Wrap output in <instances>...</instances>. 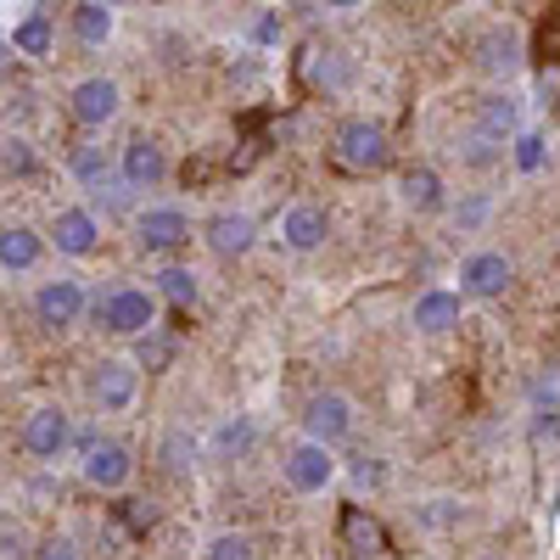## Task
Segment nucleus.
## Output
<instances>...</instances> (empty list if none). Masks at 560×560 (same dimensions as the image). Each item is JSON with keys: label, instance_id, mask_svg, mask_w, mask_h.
Listing matches in <instances>:
<instances>
[{"label": "nucleus", "instance_id": "nucleus-30", "mask_svg": "<svg viewBox=\"0 0 560 560\" xmlns=\"http://www.w3.org/2000/svg\"><path fill=\"white\" fill-rule=\"evenodd\" d=\"M527 398H533V415H549V420L560 415V364H538Z\"/></svg>", "mask_w": 560, "mask_h": 560}, {"label": "nucleus", "instance_id": "nucleus-17", "mask_svg": "<svg viewBox=\"0 0 560 560\" xmlns=\"http://www.w3.org/2000/svg\"><path fill=\"white\" fill-rule=\"evenodd\" d=\"M459 308H465V298L459 292H443V287H427L415 298V308H409V325L420 337H448L454 325H459Z\"/></svg>", "mask_w": 560, "mask_h": 560}, {"label": "nucleus", "instance_id": "nucleus-33", "mask_svg": "<svg viewBox=\"0 0 560 560\" xmlns=\"http://www.w3.org/2000/svg\"><path fill=\"white\" fill-rule=\"evenodd\" d=\"M118 516H124L129 533H152L163 510H158V499H124V504H118Z\"/></svg>", "mask_w": 560, "mask_h": 560}, {"label": "nucleus", "instance_id": "nucleus-19", "mask_svg": "<svg viewBox=\"0 0 560 560\" xmlns=\"http://www.w3.org/2000/svg\"><path fill=\"white\" fill-rule=\"evenodd\" d=\"M353 68L348 57L337 51V45H308V57H303V84L308 90H325V96H337V90H348Z\"/></svg>", "mask_w": 560, "mask_h": 560}, {"label": "nucleus", "instance_id": "nucleus-21", "mask_svg": "<svg viewBox=\"0 0 560 560\" xmlns=\"http://www.w3.org/2000/svg\"><path fill=\"white\" fill-rule=\"evenodd\" d=\"M39 258H45V236H39V230H28V224H7V230H0V269H7V275H28Z\"/></svg>", "mask_w": 560, "mask_h": 560}, {"label": "nucleus", "instance_id": "nucleus-36", "mask_svg": "<svg viewBox=\"0 0 560 560\" xmlns=\"http://www.w3.org/2000/svg\"><path fill=\"white\" fill-rule=\"evenodd\" d=\"M34 560H79V549H73L68 533H51V538H39V555Z\"/></svg>", "mask_w": 560, "mask_h": 560}, {"label": "nucleus", "instance_id": "nucleus-15", "mask_svg": "<svg viewBox=\"0 0 560 560\" xmlns=\"http://www.w3.org/2000/svg\"><path fill=\"white\" fill-rule=\"evenodd\" d=\"M280 242H287L292 253H319L325 242H331V213H325L319 202H292L287 213H280Z\"/></svg>", "mask_w": 560, "mask_h": 560}, {"label": "nucleus", "instance_id": "nucleus-1", "mask_svg": "<svg viewBox=\"0 0 560 560\" xmlns=\"http://www.w3.org/2000/svg\"><path fill=\"white\" fill-rule=\"evenodd\" d=\"M96 325L113 337H152L158 331V292L147 287H129V280H118V287H107L96 298Z\"/></svg>", "mask_w": 560, "mask_h": 560}, {"label": "nucleus", "instance_id": "nucleus-6", "mask_svg": "<svg viewBox=\"0 0 560 560\" xmlns=\"http://www.w3.org/2000/svg\"><path fill=\"white\" fill-rule=\"evenodd\" d=\"M18 443L34 459H62L73 448V415L62 404H34L23 415V427H18Z\"/></svg>", "mask_w": 560, "mask_h": 560}, {"label": "nucleus", "instance_id": "nucleus-35", "mask_svg": "<svg viewBox=\"0 0 560 560\" xmlns=\"http://www.w3.org/2000/svg\"><path fill=\"white\" fill-rule=\"evenodd\" d=\"M459 158L471 163V168H488V163H499V158H504V147H499V140H488V135H477V129H471V135H465V147H459Z\"/></svg>", "mask_w": 560, "mask_h": 560}, {"label": "nucleus", "instance_id": "nucleus-29", "mask_svg": "<svg viewBox=\"0 0 560 560\" xmlns=\"http://www.w3.org/2000/svg\"><path fill=\"white\" fill-rule=\"evenodd\" d=\"M158 454H163V465H168L174 477H191V471H197V454H202V443H197L191 432H168Z\"/></svg>", "mask_w": 560, "mask_h": 560}, {"label": "nucleus", "instance_id": "nucleus-40", "mask_svg": "<svg viewBox=\"0 0 560 560\" xmlns=\"http://www.w3.org/2000/svg\"><path fill=\"white\" fill-rule=\"evenodd\" d=\"M477 560H499V555H477Z\"/></svg>", "mask_w": 560, "mask_h": 560}, {"label": "nucleus", "instance_id": "nucleus-8", "mask_svg": "<svg viewBox=\"0 0 560 560\" xmlns=\"http://www.w3.org/2000/svg\"><path fill=\"white\" fill-rule=\"evenodd\" d=\"M185 242H191V213H185V208L158 202V208H147V213H135V247H140V253L163 258V253H179Z\"/></svg>", "mask_w": 560, "mask_h": 560}, {"label": "nucleus", "instance_id": "nucleus-26", "mask_svg": "<svg viewBox=\"0 0 560 560\" xmlns=\"http://www.w3.org/2000/svg\"><path fill=\"white\" fill-rule=\"evenodd\" d=\"M51 45H57V23H51V12H28V18H18L12 23V51L18 57H51Z\"/></svg>", "mask_w": 560, "mask_h": 560}, {"label": "nucleus", "instance_id": "nucleus-34", "mask_svg": "<svg viewBox=\"0 0 560 560\" xmlns=\"http://www.w3.org/2000/svg\"><path fill=\"white\" fill-rule=\"evenodd\" d=\"M510 158H516L522 174H538V168H544V135H538V129H522L516 147H510Z\"/></svg>", "mask_w": 560, "mask_h": 560}, {"label": "nucleus", "instance_id": "nucleus-32", "mask_svg": "<svg viewBox=\"0 0 560 560\" xmlns=\"http://www.w3.org/2000/svg\"><path fill=\"white\" fill-rule=\"evenodd\" d=\"M0 168H7V179H28V174H34V140H28V135H7Z\"/></svg>", "mask_w": 560, "mask_h": 560}, {"label": "nucleus", "instance_id": "nucleus-2", "mask_svg": "<svg viewBox=\"0 0 560 560\" xmlns=\"http://www.w3.org/2000/svg\"><path fill=\"white\" fill-rule=\"evenodd\" d=\"M331 158H337V168H348V174H376V168H387V158H393L387 129H382L376 118H342L337 135H331Z\"/></svg>", "mask_w": 560, "mask_h": 560}, {"label": "nucleus", "instance_id": "nucleus-31", "mask_svg": "<svg viewBox=\"0 0 560 560\" xmlns=\"http://www.w3.org/2000/svg\"><path fill=\"white\" fill-rule=\"evenodd\" d=\"M174 359H179V342H174L168 331H152V337L135 342V364H140V370H168Z\"/></svg>", "mask_w": 560, "mask_h": 560}, {"label": "nucleus", "instance_id": "nucleus-16", "mask_svg": "<svg viewBox=\"0 0 560 560\" xmlns=\"http://www.w3.org/2000/svg\"><path fill=\"white\" fill-rule=\"evenodd\" d=\"M51 242H57L62 258H90L102 247V219L90 208H62L57 224H51Z\"/></svg>", "mask_w": 560, "mask_h": 560}, {"label": "nucleus", "instance_id": "nucleus-12", "mask_svg": "<svg viewBox=\"0 0 560 560\" xmlns=\"http://www.w3.org/2000/svg\"><path fill=\"white\" fill-rule=\"evenodd\" d=\"M140 398V364L135 359H102L90 370V404L102 415H124Z\"/></svg>", "mask_w": 560, "mask_h": 560}, {"label": "nucleus", "instance_id": "nucleus-25", "mask_svg": "<svg viewBox=\"0 0 560 560\" xmlns=\"http://www.w3.org/2000/svg\"><path fill=\"white\" fill-rule=\"evenodd\" d=\"M152 292H158V303L197 308V303H202V275H197V269H185V264H163L158 280H152Z\"/></svg>", "mask_w": 560, "mask_h": 560}, {"label": "nucleus", "instance_id": "nucleus-22", "mask_svg": "<svg viewBox=\"0 0 560 560\" xmlns=\"http://www.w3.org/2000/svg\"><path fill=\"white\" fill-rule=\"evenodd\" d=\"M253 443H258V420L253 415H224L213 427V438H208V454L213 459H247Z\"/></svg>", "mask_w": 560, "mask_h": 560}, {"label": "nucleus", "instance_id": "nucleus-13", "mask_svg": "<svg viewBox=\"0 0 560 560\" xmlns=\"http://www.w3.org/2000/svg\"><path fill=\"white\" fill-rule=\"evenodd\" d=\"M510 280H516V264H510L504 253L482 247L459 264V298H471V303H493L510 292Z\"/></svg>", "mask_w": 560, "mask_h": 560}, {"label": "nucleus", "instance_id": "nucleus-9", "mask_svg": "<svg viewBox=\"0 0 560 560\" xmlns=\"http://www.w3.org/2000/svg\"><path fill=\"white\" fill-rule=\"evenodd\" d=\"M280 477H287L292 493H325L337 482V448H319V443H292L280 454Z\"/></svg>", "mask_w": 560, "mask_h": 560}, {"label": "nucleus", "instance_id": "nucleus-27", "mask_svg": "<svg viewBox=\"0 0 560 560\" xmlns=\"http://www.w3.org/2000/svg\"><path fill=\"white\" fill-rule=\"evenodd\" d=\"M113 28H118V18H113V7H102V0H79V7H73V39L84 45V51L107 45Z\"/></svg>", "mask_w": 560, "mask_h": 560}, {"label": "nucleus", "instance_id": "nucleus-23", "mask_svg": "<svg viewBox=\"0 0 560 560\" xmlns=\"http://www.w3.org/2000/svg\"><path fill=\"white\" fill-rule=\"evenodd\" d=\"M398 197H404V208H415V213H443V208H448V191H443V174H438V168H409V174L398 179Z\"/></svg>", "mask_w": 560, "mask_h": 560}, {"label": "nucleus", "instance_id": "nucleus-5", "mask_svg": "<svg viewBox=\"0 0 560 560\" xmlns=\"http://www.w3.org/2000/svg\"><path fill=\"white\" fill-rule=\"evenodd\" d=\"M353 427H359V409H353L348 393H331V387H325V393H314V398L303 404V438L319 443V448L348 443Z\"/></svg>", "mask_w": 560, "mask_h": 560}, {"label": "nucleus", "instance_id": "nucleus-18", "mask_svg": "<svg viewBox=\"0 0 560 560\" xmlns=\"http://www.w3.org/2000/svg\"><path fill=\"white\" fill-rule=\"evenodd\" d=\"M342 549H348L353 560H382V555H387V527L370 516L364 504H348V510H342Z\"/></svg>", "mask_w": 560, "mask_h": 560}, {"label": "nucleus", "instance_id": "nucleus-3", "mask_svg": "<svg viewBox=\"0 0 560 560\" xmlns=\"http://www.w3.org/2000/svg\"><path fill=\"white\" fill-rule=\"evenodd\" d=\"M135 477V454L118 438H79V482L96 493H124Z\"/></svg>", "mask_w": 560, "mask_h": 560}, {"label": "nucleus", "instance_id": "nucleus-37", "mask_svg": "<svg viewBox=\"0 0 560 560\" xmlns=\"http://www.w3.org/2000/svg\"><path fill=\"white\" fill-rule=\"evenodd\" d=\"M482 219H488V197H465V202L454 208V224H459V230H477Z\"/></svg>", "mask_w": 560, "mask_h": 560}, {"label": "nucleus", "instance_id": "nucleus-7", "mask_svg": "<svg viewBox=\"0 0 560 560\" xmlns=\"http://www.w3.org/2000/svg\"><path fill=\"white\" fill-rule=\"evenodd\" d=\"M84 308H96V303H90V292H84L79 275L39 280V292H34V319L45 325V331H68V325L84 319Z\"/></svg>", "mask_w": 560, "mask_h": 560}, {"label": "nucleus", "instance_id": "nucleus-20", "mask_svg": "<svg viewBox=\"0 0 560 560\" xmlns=\"http://www.w3.org/2000/svg\"><path fill=\"white\" fill-rule=\"evenodd\" d=\"M477 68H482V73H493V79L516 73V68H522V39H516V28L493 23V28L477 39Z\"/></svg>", "mask_w": 560, "mask_h": 560}, {"label": "nucleus", "instance_id": "nucleus-28", "mask_svg": "<svg viewBox=\"0 0 560 560\" xmlns=\"http://www.w3.org/2000/svg\"><path fill=\"white\" fill-rule=\"evenodd\" d=\"M202 560H264V544L253 533H213L202 544Z\"/></svg>", "mask_w": 560, "mask_h": 560}, {"label": "nucleus", "instance_id": "nucleus-38", "mask_svg": "<svg viewBox=\"0 0 560 560\" xmlns=\"http://www.w3.org/2000/svg\"><path fill=\"white\" fill-rule=\"evenodd\" d=\"M0 549H7V560H28V533L18 522H7V533H0Z\"/></svg>", "mask_w": 560, "mask_h": 560}, {"label": "nucleus", "instance_id": "nucleus-11", "mask_svg": "<svg viewBox=\"0 0 560 560\" xmlns=\"http://www.w3.org/2000/svg\"><path fill=\"white\" fill-rule=\"evenodd\" d=\"M202 247H208L213 258H224V264L247 258V253L258 247V219L242 213V208H219V213L202 224Z\"/></svg>", "mask_w": 560, "mask_h": 560}, {"label": "nucleus", "instance_id": "nucleus-4", "mask_svg": "<svg viewBox=\"0 0 560 560\" xmlns=\"http://www.w3.org/2000/svg\"><path fill=\"white\" fill-rule=\"evenodd\" d=\"M68 174L79 179V191H90V197L107 202V208H124V197H129L124 168H118V152H107L102 140H90V147H73V152H68Z\"/></svg>", "mask_w": 560, "mask_h": 560}, {"label": "nucleus", "instance_id": "nucleus-39", "mask_svg": "<svg viewBox=\"0 0 560 560\" xmlns=\"http://www.w3.org/2000/svg\"><path fill=\"white\" fill-rule=\"evenodd\" d=\"M353 477H359V488H364V482H387V465H382L376 454H359V465H353Z\"/></svg>", "mask_w": 560, "mask_h": 560}, {"label": "nucleus", "instance_id": "nucleus-10", "mask_svg": "<svg viewBox=\"0 0 560 560\" xmlns=\"http://www.w3.org/2000/svg\"><path fill=\"white\" fill-rule=\"evenodd\" d=\"M68 113H73V124H84V129H107V124L124 113V90H118V79H107V73L79 79V84L68 90Z\"/></svg>", "mask_w": 560, "mask_h": 560}, {"label": "nucleus", "instance_id": "nucleus-24", "mask_svg": "<svg viewBox=\"0 0 560 560\" xmlns=\"http://www.w3.org/2000/svg\"><path fill=\"white\" fill-rule=\"evenodd\" d=\"M477 135L499 140V147H516V135H522V107L510 102V96H482V107H477Z\"/></svg>", "mask_w": 560, "mask_h": 560}, {"label": "nucleus", "instance_id": "nucleus-14", "mask_svg": "<svg viewBox=\"0 0 560 560\" xmlns=\"http://www.w3.org/2000/svg\"><path fill=\"white\" fill-rule=\"evenodd\" d=\"M118 168H124V185H129V191H158V185L168 179V152H163V140L129 135L124 147H118Z\"/></svg>", "mask_w": 560, "mask_h": 560}]
</instances>
